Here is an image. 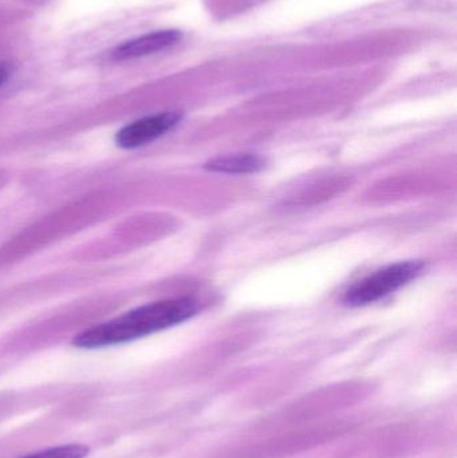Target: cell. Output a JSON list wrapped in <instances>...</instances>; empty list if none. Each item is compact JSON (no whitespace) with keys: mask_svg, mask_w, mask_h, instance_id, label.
Wrapping results in <instances>:
<instances>
[{"mask_svg":"<svg viewBox=\"0 0 457 458\" xmlns=\"http://www.w3.org/2000/svg\"><path fill=\"white\" fill-rule=\"evenodd\" d=\"M89 454V448L85 445H63L56 448L46 449L21 458H85Z\"/></svg>","mask_w":457,"mask_h":458,"instance_id":"6","label":"cell"},{"mask_svg":"<svg viewBox=\"0 0 457 458\" xmlns=\"http://www.w3.org/2000/svg\"><path fill=\"white\" fill-rule=\"evenodd\" d=\"M182 115L177 112L158 113L155 115L140 118L123 126L115 134V144L123 149H136L164 136L182 121Z\"/></svg>","mask_w":457,"mask_h":458,"instance_id":"3","label":"cell"},{"mask_svg":"<svg viewBox=\"0 0 457 458\" xmlns=\"http://www.w3.org/2000/svg\"><path fill=\"white\" fill-rule=\"evenodd\" d=\"M198 312V303L190 298L168 299L137 307L115 319L94 326L78 334L72 344L80 349H99L136 341L180 325Z\"/></svg>","mask_w":457,"mask_h":458,"instance_id":"1","label":"cell"},{"mask_svg":"<svg viewBox=\"0 0 457 458\" xmlns=\"http://www.w3.org/2000/svg\"><path fill=\"white\" fill-rule=\"evenodd\" d=\"M10 78V69L4 64H0V86L4 85Z\"/></svg>","mask_w":457,"mask_h":458,"instance_id":"7","label":"cell"},{"mask_svg":"<svg viewBox=\"0 0 457 458\" xmlns=\"http://www.w3.org/2000/svg\"><path fill=\"white\" fill-rule=\"evenodd\" d=\"M265 160L255 155H235L217 157L206 164V169L219 174H257L265 168Z\"/></svg>","mask_w":457,"mask_h":458,"instance_id":"5","label":"cell"},{"mask_svg":"<svg viewBox=\"0 0 457 458\" xmlns=\"http://www.w3.org/2000/svg\"><path fill=\"white\" fill-rule=\"evenodd\" d=\"M182 39V32L179 30H161V31L150 32L142 37L128 40L123 45L118 46L112 53V58L115 61H128V59L141 58L150 55L177 45Z\"/></svg>","mask_w":457,"mask_h":458,"instance_id":"4","label":"cell"},{"mask_svg":"<svg viewBox=\"0 0 457 458\" xmlns=\"http://www.w3.org/2000/svg\"><path fill=\"white\" fill-rule=\"evenodd\" d=\"M421 268H423L421 261H400V263L391 264L349 288L343 301L351 307L375 303L384 296L399 290L402 285L408 284L420 274Z\"/></svg>","mask_w":457,"mask_h":458,"instance_id":"2","label":"cell"}]
</instances>
